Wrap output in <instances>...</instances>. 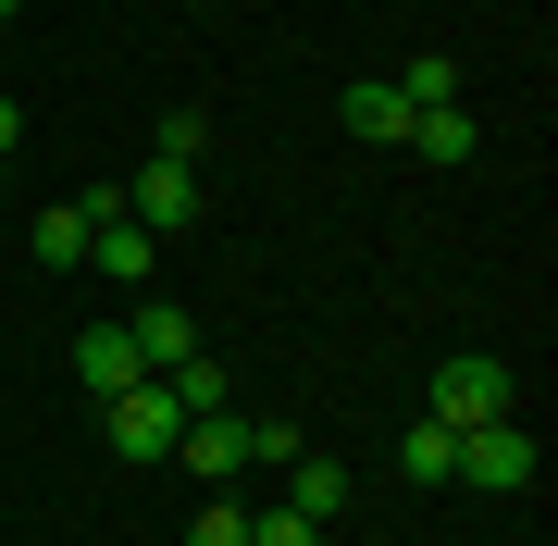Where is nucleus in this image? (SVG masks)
Returning a JSON list of instances; mask_svg holds the SVG:
<instances>
[{
	"instance_id": "obj_1",
	"label": "nucleus",
	"mask_w": 558,
	"mask_h": 546,
	"mask_svg": "<svg viewBox=\"0 0 558 546\" xmlns=\"http://www.w3.org/2000/svg\"><path fill=\"white\" fill-rule=\"evenodd\" d=\"M100 435H112V460H137V472H149V460H174L186 410L161 398V373H149V385H124V398H100Z\"/></svg>"
},
{
	"instance_id": "obj_2",
	"label": "nucleus",
	"mask_w": 558,
	"mask_h": 546,
	"mask_svg": "<svg viewBox=\"0 0 558 546\" xmlns=\"http://www.w3.org/2000/svg\"><path fill=\"white\" fill-rule=\"evenodd\" d=\"M509 410H521V398H509V361H484V348H459V361L435 373V423H447V435L509 423Z\"/></svg>"
},
{
	"instance_id": "obj_3",
	"label": "nucleus",
	"mask_w": 558,
	"mask_h": 546,
	"mask_svg": "<svg viewBox=\"0 0 558 546\" xmlns=\"http://www.w3.org/2000/svg\"><path fill=\"white\" fill-rule=\"evenodd\" d=\"M459 485H534V423H472L459 435Z\"/></svg>"
},
{
	"instance_id": "obj_4",
	"label": "nucleus",
	"mask_w": 558,
	"mask_h": 546,
	"mask_svg": "<svg viewBox=\"0 0 558 546\" xmlns=\"http://www.w3.org/2000/svg\"><path fill=\"white\" fill-rule=\"evenodd\" d=\"M124 211H137L149 236H186V223H199V162H161V149H149V174L124 186Z\"/></svg>"
},
{
	"instance_id": "obj_5",
	"label": "nucleus",
	"mask_w": 558,
	"mask_h": 546,
	"mask_svg": "<svg viewBox=\"0 0 558 546\" xmlns=\"http://www.w3.org/2000/svg\"><path fill=\"white\" fill-rule=\"evenodd\" d=\"M149 262H161V236H149V223L124 211L112 186H100V223H87V274H124V286H137Z\"/></svg>"
},
{
	"instance_id": "obj_6",
	"label": "nucleus",
	"mask_w": 558,
	"mask_h": 546,
	"mask_svg": "<svg viewBox=\"0 0 558 546\" xmlns=\"http://www.w3.org/2000/svg\"><path fill=\"white\" fill-rule=\"evenodd\" d=\"M336 124L360 149H398L410 137V100H398V75H348V100H336Z\"/></svg>"
},
{
	"instance_id": "obj_7",
	"label": "nucleus",
	"mask_w": 558,
	"mask_h": 546,
	"mask_svg": "<svg viewBox=\"0 0 558 546\" xmlns=\"http://www.w3.org/2000/svg\"><path fill=\"white\" fill-rule=\"evenodd\" d=\"M124 348H137L149 373H174V361H199V324H186L174 299H137V311H124Z\"/></svg>"
},
{
	"instance_id": "obj_8",
	"label": "nucleus",
	"mask_w": 558,
	"mask_h": 546,
	"mask_svg": "<svg viewBox=\"0 0 558 546\" xmlns=\"http://www.w3.org/2000/svg\"><path fill=\"white\" fill-rule=\"evenodd\" d=\"M75 385H87V398H124V385H149V361L124 348V324H87V336H75Z\"/></svg>"
},
{
	"instance_id": "obj_9",
	"label": "nucleus",
	"mask_w": 558,
	"mask_h": 546,
	"mask_svg": "<svg viewBox=\"0 0 558 546\" xmlns=\"http://www.w3.org/2000/svg\"><path fill=\"white\" fill-rule=\"evenodd\" d=\"M236 460H248V423H236V410H199V423L174 435V472H211V485H223Z\"/></svg>"
},
{
	"instance_id": "obj_10",
	"label": "nucleus",
	"mask_w": 558,
	"mask_h": 546,
	"mask_svg": "<svg viewBox=\"0 0 558 546\" xmlns=\"http://www.w3.org/2000/svg\"><path fill=\"white\" fill-rule=\"evenodd\" d=\"M286 509H311V522L348 509V460H336V447H299V460H286Z\"/></svg>"
},
{
	"instance_id": "obj_11",
	"label": "nucleus",
	"mask_w": 558,
	"mask_h": 546,
	"mask_svg": "<svg viewBox=\"0 0 558 546\" xmlns=\"http://www.w3.org/2000/svg\"><path fill=\"white\" fill-rule=\"evenodd\" d=\"M398 149H422V162H435V174H459V162H472V149H484V124H472V112L447 100V112H410V137H398Z\"/></svg>"
},
{
	"instance_id": "obj_12",
	"label": "nucleus",
	"mask_w": 558,
	"mask_h": 546,
	"mask_svg": "<svg viewBox=\"0 0 558 546\" xmlns=\"http://www.w3.org/2000/svg\"><path fill=\"white\" fill-rule=\"evenodd\" d=\"M398 472H410V485H459V435L435 423V410H422V423L398 435Z\"/></svg>"
},
{
	"instance_id": "obj_13",
	"label": "nucleus",
	"mask_w": 558,
	"mask_h": 546,
	"mask_svg": "<svg viewBox=\"0 0 558 546\" xmlns=\"http://www.w3.org/2000/svg\"><path fill=\"white\" fill-rule=\"evenodd\" d=\"M87 223H100V199H62V211H38V262H50V274H87Z\"/></svg>"
},
{
	"instance_id": "obj_14",
	"label": "nucleus",
	"mask_w": 558,
	"mask_h": 546,
	"mask_svg": "<svg viewBox=\"0 0 558 546\" xmlns=\"http://www.w3.org/2000/svg\"><path fill=\"white\" fill-rule=\"evenodd\" d=\"M398 100H410V112H447V100H459V62H447V50L398 62Z\"/></svg>"
},
{
	"instance_id": "obj_15",
	"label": "nucleus",
	"mask_w": 558,
	"mask_h": 546,
	"mask_svg": "<svg viewBox=\"0 0 558 546\" xmlns=\"http://www.w3.org/2000/svg\"><path fill=\"white\" fill-rule=\"evenodd\" d=\"M161 398L199 423V410H223V373H211V361H174V373H161Z\"/></svg>"
},
{
	"instance_id": "obj_16",
	"label": "nucleus",
	"mask_w": 558,
	"mask_h": 546,
	"mask_svg": "<svg viewBox=\"0 0 558 546\" xmlns=\"http://www.w3.org/2000/svg\"><path fill=\"white\" fill-rule=\"evenodd\" d=\"M248 546H323V522H311V509H286V497H274V509H248Z\"/></svg>"
},
{
	"instance_id": "obj_17",
	"label": "nucleus",
	"mask_w": 558,
	"mask_h": 546,
	"mask_svg": "<svg viewBox=\"0 0 558 546\" xmlns=\"http://www.w3.org/2000/svg\"><path fill=\"white\" fill-rule=\"evenodd\" d=\"M186 546H248V509H236V497H211L199 522H186Z\"/></svg>"
},
{
	"instance_id": "obj_18",
	"label": "nucleus",
	"mask_w": 558,
	"mask_h": 546,
	"mask_svg": "<svg viewBox=\"0 0 558 546\" xmlns=\"http://www.w3.org/2000/svg\"><path fill=\"white\" fill-rule=\"evenodd\" d=\"M211 149V112H161V162H199Z\"/></svg>"
},
{
	"instance_id": "obj_19",
	"label": "nucleus",
	"mask_w": 558,
	"mask_h": 546,
	"mask_svg": "<svg viewBox=\"0 0 558 546\" xmlns=\"http://www.w3.org/2000/svg\"><path fill=\"white\" fill-rule=\"evenodd\" d=\"M13 149H25V112H13V100H0V174H13Z\"/></svg>"
},
{
	"instance_id": "obj_20",
	"label": "nucleus",
	"mask_w": 558,
	"mask_h": 546,
	"mask_svg": "<svg viewBox=\"0 0 558 546\" xmlns=\"http://www.w3.org/2000/svg\"><path fill=\"white\" fill-rule=\"evenodd\" d=\"M13 13H25V0H0V25H13Z\"/></svg>"
},
{
	"instance_id": "obj_21",
	"label": "nucleus",
	"mask_w": 558,
	"mask_h": 546,
	"mask_svg": "<svg viewBox=\"0 0 558 546\" xmlns=\"http://www.w3.org/2000/svg\"><path fill=\"white\" fill-rule=\"evenodd\" d=\"M199 13H211V0H199Z\"/></svg>"
},
{
	"instance_id": "obj_22",
	"label": "nucleus",
	"mask_w": 558,
	"mask_h": 546,
	"mask_svg": "<svg viewBox=\"0 0 558 546\" xmlns=\"http://www.w3.org/2000/svg\"><path fill=\"white\" fill-rule=\"evenodd\" d=\"M137 13H149V0H137Z\"/></svg>"
}]
</instances>
